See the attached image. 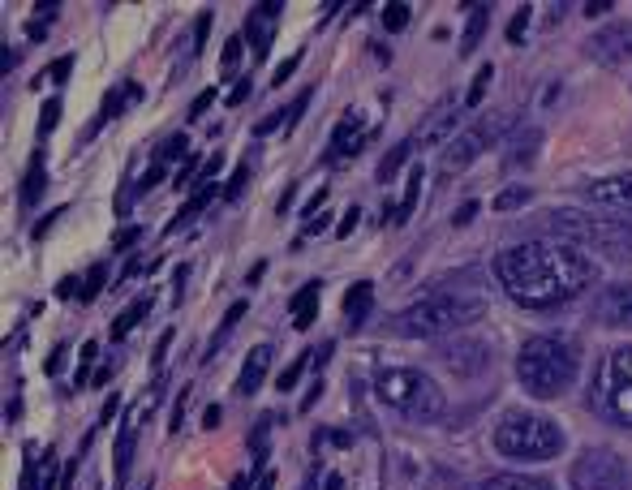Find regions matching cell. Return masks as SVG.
<instances>
[{
  "label": "cell",
  "mask_w": 632,
  "mask_h": 490,
  "mask_svg": "<svg viewBox=\"0 0 632 490\" xmlns=\"http://www.w3.org/2000/svg\"><path fill=\"white\" fill-rule=\"evenodd\" d=\"M56 121H61V99H52V104H48V108H43V112H39V134H43V138H48V134H52V129H56Z\"/></svg>",
  "instance_id": "d590c367"
},
{
  "label": "cell",
  "mask_w": 632,
  "mask_h": 490,
  "mask_svg": "<svg viewBox=\"0 0 632 490\" xmlns=\"http://www.w3.org/2000/svg\"><path fill=\"white\" fill-rule=\"evenodd\" d=\"M611 9V0H602V5H585V13H590V18H598V13H607Z\"/></svg>",
  "instance_id": "91938a15"
},
{
  "label": "cell",
  "mask_w": 632,
  "mask_h": 490,
  "mask_svg": "<svg viewBox=\"0 0 632 490\" xmlns=\"http://www.w3.org/2000/svg\"><path fill=\"white\" fill-rule=\"evenodd\" d=\"M181 155H194V151H190V138H185V134H172L164 147H160V160L168 164V160H181Z\"/></svg>",
  "instance_id": "836d02e7"
},
{
  "label": "cell",
  "mask_w": 632,
  "mask_h": 490,
  "mask_svg": "<svg viewBox=\"0 0 632 490\" xmlns=\"http://www.w3.org/2000/svg\"><path fill=\"white\" fill-rule=\"evenodd\" d=\"M577 370H581V349L577 340H564V336H534L521 344V357H516V379L538 400L568 392Z\"/></svg>",
  "instance_id": "7a4b0ae2"
},
{
  "label": "cell",
  "mask_w": 632,
  "mask_h": 490,
  "mask_svg": "<svg viewBox=\"0 0 632 490\" xmlns=\"http://www.w3.org/2000/svg\"><path fill=\"white\" fill-rule=\"evenodd\" d=\"M104 280H108V267L95 263L91 271H86V284H82V301H95L99 293H104Z\"/></svg>",
  "instance_id": "83f0119b"
},
{
  "label": "cell",
  "mask_w": 632,
  "mask_h": 490,
  "mask_svg": "<svg viewBox=\"0 0 632 490\" xmlns=\"http://www.w3.org/2000/svg\"><path fill=\"white\" fill-rule=\"evenodd\" d=\"M409 5H405V0H396V5H383V26H387V31H405V26H409Z\"/></svg>",
  "instance_id": "4316f807"
},
{
  "label": "cell",
  "mask_w": 632,
  "mask_h": 490,
  "mask_svg": "<svg viewBox=\"0 0 632 490\" xmlns=\"http://www.w3.org/2000/svg\"><path fill=\"white\" fill-rule=\"evenodd\" d=\"M366 138H370V121H366V112L349 108V112L340 117L336 134H332V155H336V160H349V155H357V151L366 147Z\"/></svg>",
  "instance_id": "4fadbf2b"
},
{
  "label": "cell",
  "mask_w": 632,
  "mask_h": 490,
  "mask_svg": "<svg viewBox=\"0 0 632 490\" xmlns=\"http://www.w3.org/2000/svg\"><path fill=\"white\" fill-rule=\"evenodd\" d=\"M572 490H628V465L611 448H585L572 460Z\"/></svg>",
  "instance_id": "ba28073f"
},
{
  "label": "cell",
  "mask_w": 632,
  "mask_h": 490,
  "mask_svg": "<svg viewBox=\"0 0 632 490\" xmlns=\"http://www.w3.org/2000/svg\"><path fill=\"white\" fill-rule=\"evenodd\" d=\"M319 288L323 284H306L301 293L293 297V327L297 331H306L310 323H314V310H319Z\"/></svg>",
  "instance_id": "7402d4cb"
},
{
  "label": "cell",
  "mask_w": 632,
  "mask_h": 490,
  "mask_svg": "<svg viewBox=\"0 0 632 490\" xmlns=\"http://www.w3.org/2000/svg\"><path fill=\"white\" fill-rule=\"evenodd\" d=\"M495 448L512 460H551L564 452V430L542 413H508L495 426Z\"/></svg>",
  "instance_id": "8992f818"
},
{
  "label": "cell",
  "mask_w": 632,
  "mask_h": 490,
  "mask_svg": "<svg viewBox=\"0 0 632 490\" xmlns=\"http://www.w3.org/2000/svg\"><path fill=\"white\" fill-rule=\"evenodd\" d=\"M246 486H250L246 478H237V482H233V486H228V490H246Z\"/></svg>",
  "instance_id": "6125c7cd"
},
{
  "label": "cell",
  "mask_w": 632,
  "mask_h": 490,
  "mask_svg": "<svg viewBox=\"0 0 632 490\" xmlns=\"http://www.w3.org/2000/svg\"><path fill=\"white\" fill-rule=\"evenodd\" d=\"M220 417H224V413H220V405H207V409H203V426H207V430H215V426H220Z\"/></svg>",
  "instance_id": "f5cc1de1"
},
{
  "label": "cell",
  "mask_w": 632,
  "mask_h": 490,
  "mask_svg": "<svg viewBox=\"0 0 632 490\" xmlns=\"http://www.w3.org/2000/svg\"><path fill=\"white\" fill-rule=\"evenodd\" d=\"M271 486H276V478H263V482H258V490H271Z\"/></svg>",
  "instance_id": "be15d7a7"
},
{
  "label": "cell",
  "mask_w": 632,
  "mask_h": 490,
  "mask_svg": "<svg viewBox=\"0 0 632 490\" xmlns=\"http://www.w3.org/2000/svg\"><path fill=\"white\" fill-rule=\"evenodd\" d=\"M529 13H534L529 5L516 9V18H512V26H508V39H512V43H521V39H525V31H529Z\"/></svg>",
  "instance_id": "8d00e7d4"
},
{
  "label": "cell",
  "mask_w": 632,
  "mask_h": 490,
  "mask_svg": "<svg viewBox=\"0 0 632 490\" xmlns=\"http://www.w3.org/2000/svg\"><path fill=\"white\" fill-rule=\"evenodd\" d=\"M117 409H121V396H112L108 405H104V413H99V426H104V422H112V413H117Z\"/></svg>",
  "instance_id": "11a10c76"
},
{
  "label": "cell",
  "mask_w": 632,
  "mask_h": 490,
  "mask_svg": "<svg viewBox=\"0 0 632 490\" xmlns=\"http://www.w3.org/2000/svg\"><path fill=\"white\" fill-rule=\"evenodd\" d=\"M95 353H99V349H95L91 340H86V344H82V362H78V379H74L78 387L91 383V362H95Z\"/></svg>",
  "instance_id": "e575fe53"
},
{
  "label": "cell",
  "mask_w": 632,
  "mask_h": 490,
  "mask_svg": "<svg viewBox=\"0 0 632 490\" xmlns=\"http://www.w3.org/2000/svg\"><path fill=\"white\" fill-rule=\"evenodd\" d=\"M48 35V22H31V39H43Z\"/></svg>",
  "instance_id": "94428289"
},
{
  "label": "cell",
  "mask_w": 632,
  "mask_h": 490,
  "mask_svg": "<svg viewBox=\"0 0 632 490\" xmlns=\"http://www.w3.org/2000/svg\"><path fill=\"white\" fill-rule=\"evenodd\" d=\"M142 490H151V482H147V486H142Z\"/></svg>",
  "instance_id": "e7e4bbea"
},
{
  "label": "cell",
  "mask_w": 632,
  "mask_h": 490,
  "mask_svg": "<svg viewBox=\"0 0 632 490\" xmlns=\"http://www.w3.org/2000/svg\"><path fill=\"white\" fill-rule=\"evenodd\" d=\"M482 297H465V293H430L422 301H413L405 314H396V331L409 340H435V336H448V331L465 327L473 319H482Z\"/></svg>",
  "instance_id": "3957f363"
},
{
  "label": "cell",
  "mask_w": 632,
  "mask_h": 490,
  "mask_svg": "<svg viewBox=\"0 0 632 490\" xmlns=\"http://www.w3.org/2000/svg\"><path fill=\"white\" fill-rule=\"evenodd\" d=\"M211 104H215V91H203V95L194 99V108H190V112H194V117H203V112H207Z\"/></svg>",
  "instance_id": "f907efd6"
},
{
  "label": "cell",
  "mask_w": 632,
  "mask_h": 490,
  "mask_svg": "<svg viewBox=\"0 0 632 490\" xmlns=\"http://www.w3.org/2000/svg\"><path fill=\"white\" fill-rule=\"evenodd\" d=\"M357 220H362V215H357V207H353V211H344V220H340V228H336V233H340V237H349Z\"/></svg>",
  "instance_id": "816d5d0a"
},
{
  "label": "cell",
  "mask_w": 632,
  "mask_h": 490,
  "mask_svg": "<svg viewBox=\"0 0 632 490\" xmlns=\"http://www.w3.org/2000/svg\"><path fill=\"white\" fill-rule=\"evenodd\" d=\"M69 69H74V56H61V61H56L48 74H43V82H48V78H52V82H65V78H69Z\"/></svg>",
  "instance_id": "ee69618b"
},
{
  "label": "cell",
  "mask_w": 632,
  "mask_h": 490,
  "mask_svg": "<svg viewBox=\"0 0 632 490\" xmlns=\"http://www.w3.org/2000/svg\"><path fill=\"white\" fill-rule=\"evenodd\" d=\"M246 95H250V78H246V82H237L233 91H228V104H233V108H237V104H246Z\"/></svg>",
  "instance_id": "c3c4849f"
},
{
  "label": "cell",
  "mask_w": 632,
  "mask_h": 490,
  "mask_svg": "<svg viewBox=\"0 0 632 490\" xmlns=\"http://www.w3.org/2000/svg\"><path fill=\"white\" fill-rule=\"evenodd\" d=\"M82 460V456H78ZM78 460H65V473H61V490H74V473H78Z\"/></svg>",
  "instance_id": "681fc988"
},
{
  "label": "cell",
  "mask_w": 632,
  "mask_h": 490,
  "mask_svg": "<svg viewBox=\"0 0 632 490\" xmlns=\"http://www.w3.org/2000/svg\"><path fill=\"white\" fill-rule=\"evenodd\" d=\"M134 443H138V422H129V426L121 430V448H117V478H125L129 456H134Z\"/></svg>",
  "instance_id": "d4e9b609"
},
{
  "label": "cell",
  "mask_w": 632,
  "mask_h": 490,
  "mask_svg": "<svg viewBox=\"0 0 632 490\" xmlns=\"http://www.w3.org/2000/svg\"><path fill=\"white\" fill-rule=\"evenodd\" d=\"M473 211H478V203H465L461 211H456V224H469V215H473Z\"/></svg>",
  "instance_id": "680465c9"
},
{
  "label": "cell",
  "mask_w": 632,
  "mask_h": 490,
  "mask_svg": "<svg viewBox=\"0 0 632 490\" xmlns=\"http://www.w3.org/2000/svg\"><path fill=\"white\" fill-rule=\"evenodd\" d=\"M516 121L512 117H499V121H486V125H478V129H469V134H461L448 147V172H456V168H469L473 160H478V155L486 151V142H495L499 134H504V129H512Z\"/></svg>",
  "instance_id": "9c48e42d"
},
{
  "label": "cell",
  "mask_w": 632,
  "mask_h": 490,
  "mask_svg": "<svg viewBox=\"0 0 632 490\" xmlns=\"http://www.w3.org/2000/svg\"><path fill=\"white\" fill-rule=\"evenodd\" d=\"M280 13H284L280 0H267V5H254V9H250V18H246V39H250V48H254V61H263V56H267L271 39H276Z\"/></svg>",
  "instance_id": "7c38bea8"
},
{
  "label": "cell",
  "mask_w": 632,
  "mask_h": 490,
  "mask_svg": "<svg viewBox=\"0 0 632 490\" xmlns=\"http://www.w3.org/2000/svg\"><path fill=\"white\" fill-rule=\"evenodd\" d=\"M598 319L607 327H632V284H611L598 297Z\"/></svg>",
  "instance_id": "5bb4252c"
},
{
  "label": "cell",
  "mask_w": 632,
  "mask_h": 490,
  "mask_svg": "<svg viewBox=\"0 0 632 490\" xmlns=\"http://www.w3.org/2000/svg\"><path fill=\"white\" fill-rule=\"evenodd\" d=\"M594 409L607 422L632 430V344L611 349L594 374Z\"/></svg>",
  "instance_id": "52a82bcc"
},
{
  "label": "cell",
  "mask_w": 632,
  "mask_h": 490,
  "mask_svg": "<svg viewBox=\"0 0 632 490\" xmlns=\"http://www.w3.org/2000/svg\"><path fill=\"white\" fill-rule=\"evenodd\" d=\"M52 478H56V456H52V452H43V456H39V490H48Z\"/></svg>",
  "instance_id": "60d3db41"
},
{
  "label": "cell",
  "mask_w": 632,
  "mask_h": 490,
  "mask_svg": "<svg viewBox=\"0 0 632 490\" xmlns=\"http://www.w3.org/2000/svg\"><path fill=\"white\" fill-rule=\"evenodd\" d=\"M241 52H246V39H241V35H233V39L224 43V56H220V74H224V78L241 65Z\"/></svg>",
  "instance_id": "484cf974"
},
{
  "label": "cell",
  "mask_w": 632,
  "mask_h": 490,
  "mask_svg": "<svg viewBox=\"0 0 632 490\" xmlns=\"http://www.w3.org/2000/svg\"><path fill=\"white\" fill-rule=\"evenodd\" d=\"M585 203L611 215H632V172H615V177L585 185Z\"/></svg>",
  "instance_id": "30bf717a"
},
{
  "label": "cell",
  "mask_w": 632,
  "mask_h": 490,
  "mask_svg": "<svg viewBox=\"0 0 632 490\" xmlns=\"http://www.w3.org/2000/svg\"><path fill=\"white\" fill-rule=\"evenodd\" d=\"M310 108V91H301L297 99H293V108H289V129L297 125V117H301V112H306Z\"/></svg>",
  "instance_id": "7dc6e473"
},
{
  "label": "cell",
  "mask_w": 632,
  "mask_h": 490,
  "mask_svg": "<svg viewBox=\"0 0 632 490\" xmlns=\"http://www.w3.org/2000/svg\"><path fill=\"white\" fill-rule=\"evenodd\" d=\"M43 185H48V168H43V151L31 155V168H26V181H22V207H35L43 198Z\"/></svg>",
  "instance_id": "d6986e66"
},
{
  "label": "cell",
  "mask_w": 632,
  "mask_h": 490,
  "mask_svg": "<svg viewBox=\"0 0 632 490\" xmlns=\"http://www.w3.org/2000/svg\"><path fill=\"white\" fill-rule=\"evenodd\" d=\"M207 35H211V9H203V13H198V22H194V52L207 43Z\"/></svg>",
  "instance_id": "b9f144b4"
},
{
  "label": "cell",
  "mask_w": 632,
  "mask_h": 490,
  "mask_svg": "<svg viewBox=\"0 0 632 490\" xmlns=\"http://www.w3.org/2000/svg\"><path fill=\"white\" fill-rule=\"evenodd\" d=\"M185 400H190V392H181V396H177V409H172V422H168V430H172V435H177V430H181V422H185Z\"/></svg>",
  "instance_id": "bcb514c9"
},
{
  "label": "cell",
  "mask_w": 632,
  "mask_h": 490,
  "mask_svg": "<svg viewBox=\"0 0 632 490\" xmlns=\"http://www.w3.org/2000/svg\"><path fill=\"white\" fill-rule=\"evenodd\" d=\"M61 366H65V344H61V349H56V353L48 357V366H43V370H48V374H56Z\"/></svg>",
  "instance_id": "db71d44e"
},
{
  "label": "cell",
  "mask_w": 632,
  "mask_h": 490,
  "mask_svg": "<svg viewBox=\"0 0 632 490\" xmlns=\"http://www.w3.org/2000/svg\"><path fill=\"white\" fill-rule=\"evenodd\" d=\"M375 392L379 400L392 413L400 417H413V422H435L443 413V392L435 379H426L422 370H405V366H392V370H379L375 379Z\"/></svg>",
  "instance_id": "5b68a950"
},
{
  "label": "cell",
  "mask_w": 632,
  "mask_h": 490,
  "mask_svg": "<svg viewBox=\"0 0 632 490\" xmlns=\"http://www.w3.org/2000/svg\"><path fill=\"white\" fill-rule=\"evenodd\" d=\"M370 306H375V284H353L349 293H344V319H349L353 327H362L366 323V314H370Z\"/></svg>",
  "instance_id": "ac0fdd59"
},
{
  "label": "cell",
  "mask_w": 632,
  "mask_h": 490,
  "mask_svg": "<svg viewBox=\"0 0 632 490\" xmlns=\"http://www.w3.org/2000/svg\"><path fill=\"white\" fill-rule=\"evenodd\" d=\"M297 65H301V52H297V56H289L284 65H276V74H271V86H284V82H289Z\"/></svg>",
  "instance_id": "7bdbcfd3"
},
{
  "label": "cell",
  "mask_w": 632,
  "mask_h": 490,
  "mask_svg": "<svg viewBox=\"0 0 632 490\" xmlns=\"http://www.w3.org/2000/svg\"><path fill=\"white\" fill-rule=\"evenodd\" d=\"M486 13H491L486 5H473V9H469V26H465V35H461V56H469V52L482 43V35H486Z\"/></svg>",
  "instance_id": "cb8c5ba5"
},
{
  "label": "cell",
  "mask_w": 632,
  "mask_h": 490,
  "mask_svg": "<svg viewBox=\"0 0 632 490\" xmlns=\"http://www.w3.org/2000/svg\"><path fill=\"white\" fill-rule=\"evenodd\" d=\"M495 276L516 306L551 310L598 280V263L568 241H525L495 258Z\"/></svg>",
  "instance_id": "6da1fadb"
},
{
  "label": "cell",
  "mask_w": 632,
  "mask_h": 490,
  "mask_svg": "<svg viewBox=\"0 0 632 490\" xmlns=\"http://www.w3.org/2000/svg\"><path fill=\"white\" fill-rule=\"evenodd\" d=\"M547 228L568 241V245H590V250H602L611 258H628L632 254V220H620V215H590V211H551Z\"/></svg>",
  "instance_id": "277c9868"
},
{
  "label": "cell",
  "mask_w": 632,
  "mask_h": 490,
  "mask_svg": "<svg viewBox=\"0 0 632 490\" xmlns=\"http://www.w3.org/2000/svg\"><path fill=\"white\" fill-rule=\"evenodd\" d=\"M241 314H246V301H233V306H228V314H224V323H220V331H215V340H211V353L220 349V340L241 323Z\"/></svg>",
  "instance_id": "f1b7e54d"
},
{
  "label": "cell",
  "mask_w": 632,
  "mask_h": 490,
  "mask_svg": "<svg viewBox=\"0 0 632 490\" xmlns=\"http://www.w3.org/2000/svg\"><path fill=\"white\" fill-rule=\"evenodd\" d=\"M319 207H327V190H319V194H314L310 203H306V215H310V220H314V211H319Z\"/></svg>",
  "instance_id": "9f6ffc18"
},
{
  "label": "cell",
  "mask_w": 632,
  "mask_h": 490,
  "mask_svg": "<svg viewBox=\"0 0 632 490\" xmlns=\"http://www.w3.org/2000/svg\"><path fill=\"white\" fill-rule=\"evenodd\" d=\"M461 112H465V104H456V99H443V104L418 125V134L409 138V147H439V142L448 138L456 125H461Z\"/></svg>",
  "instance_id": "8fae6325"
},
{
  "label": "cell",
  "mask_w": 632,
  "mask_h": 490,
  "mask_svg": "<svg viewBox=\"0 0 632 490\" xmlns=\"http://www.w3.org/2000/svg\"><path fill=\"white\" fill-rule=\"evenodd\" d=\"M422 181H426V172H422V168H413V172H409V181H405V198H400V207H396V211H387V224H405V220H409L413 207H418Z\"/></svg>",
  "instance_id": "44dd1931"
},
{
  "label": "cell",
  "mask_w": 632,
  "mask_h": 490,
  "mask_svg": "<svg viewBox=\"0 0 632 490\" xmlns=\"http://www.w3.org/2000/svg\"><path fill=\"white\" fill-rule=\"evenodd\" d=\"M280 125H289V108H280V112H271V117H263L254 125V138H263V134H271V129H280Z\"/></svg>",
  "instance_id": "74e56055"
},
{
  "label": "cell",
  "mask_w": 632,
  "mask_h": 490,
  "mask_svg": "<svg viewBox=\"0 0 632 490\" xmlns=\"http://www.w3.org/2000/svg\"><path fill=\"white\" fill-rule=\"evenodd\" d=\"M246 181H250V164H241L233 177H228V185H224V198H237L241 190H246Z\"/></svg>",
  "instance_id": "ab89813d"
},
{
  "label": "cell",
  "mask_w": 632,
  "mask_h": 490,
  "mask_svg": "<svg viewBox=\"0 0 632 490\" xmlns=\"http://www.w3.org/2000/svg\"><path fill=\"white\" fill-rule=\"evenodd\" d=\"M271 357H276V349H271V344H258V349L246 357V366H241V374H237V392H241V396H254L258 387H263L267 370H271Z\"/></svg>",
  "instance_id": "9a60e30c"
},
{
  "label": "cell",
  "mask_w": 632,
  "mask_h": 490,
  "mask_svg": "<svg viewBox=\"0 0 632 490\" xmlns=\"http://www.w3.org/2000/svg\"><path fill=\"white\" fill-rule=\"evenodd\" d=\"M160 177H164V160H155L147 172H142V181L134 185V194H147L151 190V185H160Z\"/></svg>",
  "instance_id": "f35d334b"
},
{
  "label": "cell",
  "mask_w": 632,
  "mask_h": 490,
  "mask_svg": "<svg viewBox=\"0 0 632 490\" xmlns=\"http://www.w3.org/2000/svg\"><path fill=\"white\" fill-rule=\"evenodd\" d=\"M310 357H314V353H301L297 362H289V370H284L280 379H276V387H280V392H293V387H297V379H301V370L310 366Z\"/></svg>",
  "instance_id": "4dcf8cb0"
},
{
  "label": "cell",
  "mask_w": 632,
  "mask_h": 490,
  "mask_svg": "<svg viewBox=\"0 0 632 490\" xmlns=\"http://www.w3.org/2000/svg\"><path fill=\"white\" fill-rule=\"evenodd\" d=\"M147 314H151V297H138L125 314H117V319H112V340H125L129 331H134L142 319H147Z\"/></svg>",
  "instance_id": "603a6c76"
},
{
  "label": "cell",
  "mask_w": 632,
  "mask_h": 490,
  "mask_svg": "<svg viewBox=\"0 0 632 490\" xmlns=\"http://www.w3.org/2000/svg\"><path fill=\"white\" fill-rule=\"evenodd\" d=\"M628 52H632V31H624V26H615V31H602L598 39H590V56L602 61V65L624 61Z\"/></svg>",
  "instance_id": "2e32d148"
},
{
  "label": "cell",
  "mask_w": 632,
  "mask_h": 490,
  "mask_svg": "<svg viewBox=\"0 0 632 490\" xmlns=\"http://www.w3.org/2000/svg\"><path fill=\"white\" fill-rule=\"evenodd\" d=\"M491 78H495V65H482L478 74H473V86H469V95H465V108H473L486 95V82H491Z\"/></svg>",
  "instance_id": "1f68e13d"
},
{
  "label": "cell",
  "mask_w": 632,
  "mask_h": 490,
  "mask_svg": "<svg viewBox=\"0 0 632 490\" xmlns=\"http://www.w3.org/2000/svg\"><path fill=\"white\" fill-rule=\"evenodd\" d=\"M134 241H138V228H129V233H121V237H117V254H125Z\"/></svg>",
  "instance_id": "6f0895ef"
},
{
  "label": "cell",
  "mask_w": 632,
  "mask_h": 490,
  "mask_svg": "<svg viewBox=\"0 0 632 490\" xmlns=\"http://www.w3.org/2000/svg\"><path fill=\"white\" fill-rule=\"evenodd\" d=\"M529 203V185H512V190H504L495 198V211H516V207H525Z\"/></svg>",
  "instance_id": "f546056e"
},
{
  "label": "cell",
  "mask_w": 632,
  "mask_h": 490,
  "mask_svg": "<svg viewBox=\"0 0 632 490\" xmlns=\"http://www.w3.org/2000/svg\"><path fill=\"white\" fill-rule=\"evenodd\" d=\"M215 194H220V185H211V181H207V185H198V190L190 194V203H185V207H181L177 215H172L168 233H181V228H185V224H190V220H194V215H203V211L211 207V198H215Z\"/></svg>",
  "instance_id": "e0dca14e"
},
{
  "label": "cell",
  "mask_w": 632,
  "mask_h": 490,
  "mask_svg": "<svg viewBox=\"0 0 632 490\" xmlns=\"http://www.w3.org/2000/svg\"><path fill=\"white\" fill-rule=\"evenodd\" d=\"M409 151H413V147H409V142H400V147H396V151H392V155H387V160L379 164V181H392V172H396L400 164H405V160H409Z\"/></svg>",
  "instance_id": "d6a6232c"
},
{
  "label": "cell",
  "mask_w": 632,
  "mask_h": 490,
  "mask_svg": "<svg viewBox=\"0 0 632 490\" xmlns=\"http://www.w3.org/2000/svg\"><path fill=\"white\" fill-rule=\"evenodd\" d=\"M482 490H555L547 478H529V473H495L486 478Z\"/></svg>",
  "instance_id": "ffe728a7"
},
{
  "label": "cell",
  "mask_w": 632,
  "mask_h": 490,
  "mask_svg": "<svg viewBox=\"0 0 632 490\" xmlns=\"http://www.w3.org/2000/svg\"><path fill=\"white\" fill-rule=\"evenodd\" d=\"M168 349H172V331H164V336H160V344H155V357H151V366H155V370H160V366H164V357H168Z\"/></svg>",
  "instance_id": "f6af8a7d"
}]
</instances>
